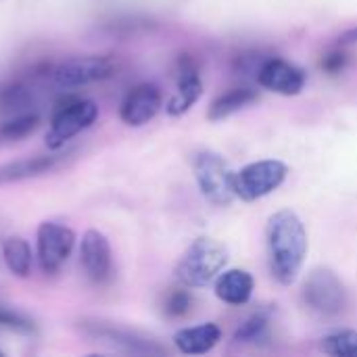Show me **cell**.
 <instances>
[{"label": "cell", "mask_w": 357, "mask_h": 357, "mask_svg": "<svg viewBox=\"0 0 357 357\" xmlns=\"http://www.w3.org/2000/svg\"><path fill=\"white\" fill-rule=\"evenodd\" d=\"M266 243L272 276L280 284H293L307 257V232L301 218L291 209L272 213L266 226Z\"/></svg>", "instance_id": "6da1fadb"}, {"label": "cell", "mask_w": 357, "mask_h": 357, "mask_svg": "<svg viewBox=\"0 0 357 357\" xmlns=\"http://www.w3.org/2000/svg\"><path fill=\"white\" fill-rule=\"evenodd\" d=\"M228 264L224 245L209 236H201L188 245L176 266V278L188 289H203L211 284Z\"/></svg>", "instance_id": "7a4b0ae2"}, {"label": "cell", "mask_w": 357, "mask_h": 357, "mask_svg": "<svg viewBox=\"0 0 357 357\" xmlns=\"http://www.w3.org/2000/svg\"><path fill=\"white\" fill-rule=\"evenodd\" d=\"M192 172L199 184V190L203 197L218 205V207H228L234 199V172L230 165L224 161L222 155L213 151H201L192 159Z\"/></svg>", "instance_id": "3957f363"}, {"label": "cell", "mask_w": 357, "mask_h": 357, "mask_svg": "<svg viewBox=\"0 0 357 357\" xmlns=\"http://www.w3.org/2000/svg\"><path fill=\"white\" fill-rule=\"evenodd\" d=\"M289 167L280 159H261L234 172V192L236 199L253 203L272 195L287 180Z\"/></svg>", "instance_id": "277c9868"}, {"label": "cell", "mask_w": 357, "mask_h": 357, "mask_svg": "<svg viewBox=\"0 0 357 357\" xmlns=\"http://www.w3.org/2000/svg\"><path fill=\"white\" fill-rule=\"evenodd\" d=\"M98 117V105L94 100H71L59 107L50 119V128L46 132V146L56 151L73 136L88 130Z\"/></svg>", "instance_id": "5b68a950"}, {"label": "cell", "mask_w": 357, "mask_h": 357, "mask_svg": "<svg viewBox=\"0 0 357 357\" xmlns=\"http://www.w3.org/2000/svg\"><path fill=\"white\" fill-rule=\"evenodd\" d=\"M36 245H38V261L42 270L46 274H54L69 259L75 245V232L59 222H42L38 226Z\"/></svg>", "instance_id": "8992f818"}, {"label": "cell", "mask_w": 357, "mask_h": 357, "mask_svg": "<svg viewBox=\"0 0 357 357\" xmlns=\"http://www.w3.org/2000/svg\"><path fill=\"white\" fill-rule=\"evenodd\" d=\"M113 69L115 65L109 56H100V54L71 56L54 67L52 79L61 88H79L111 77Z\"/></svg>", "instance_id": "52a82bcc"}, {"label": "cell", "mask_w": 357, "mask_h": 357, "mask_svg": "<svg viewBox=\"0 0 357 357\" xmlns=\"http://www.w3.org/2000/svg\"><path fill=\"white\" fill-rule=\"evenodd\" d=\"M303 295L305 303L322 316H335L345 307V289L331 270H314Z\"/></svg>", "instance_id": "ba28073f"}, {"label": "cell", "mask_w": 357, "mask_h": 357, "mask_svg": "<svg viewBox=\"0 0 357 357\" xmlns=\"http://www.w3.org/2000/svg\"><path fill=\"white\" fill-rule=\"evenodd\" d=\"M79 259L84 266V272L88 278L96 284H102L111 278L113 272V255H111V245L109 238L90 228L82 236V247H79Z\"/></svg>", "instance_id": "9c48e42d"}, {"label": "cell", "mask_w": 357, "mask_h": 357, "mask_svg": "<svg viewBox=\"0 0 357 357\" xmlns=\"http://www.w3.org/2000/svg\"><path fill=\"white\" fill-rule=\"evenodd\" d=\"M257 82L261 88L282 94V96H297L305 88V71L295 63L284 59H270L261 65L257 73Z\"/></svg>", "instance_id": "30bf717a"}, {"label": "cell", "mask_w": 357, "mask_h": 357, "mask_svg": "<svg viewBox=\"0 0 357 357\" xmlns=\"http://www.w3.org/2000/svg\"><path fill=\"white\" fill-rule=\"evenodd\" d=\"M161 109V90L155 84H138L134 86L121 102L119 117L123 123L132 128H140L149 123Z\"/></svg>", "instance_id": "8fae6325"}, {"label": "cell", "mask_w": 357, "mask_h": 357, "mask_svg": "<svg viewBox=\"0 0 357 357\" xmlns=\"http://www.w3.org/2000/svg\"><path fill=\"white\" fill-rule=\"evenodd\" d=\"M222 339V331L213 322H203L197 326L182 328L174 335V345L184 356H203L209 354Z\"/></svg>", "instance_id": "7c38bea8"}, {"label": "cell", "mask_w": 357, "mask_h": 357, "mask_svg": "<svg viewBox=\"0 0 357 357\" xmlns=\"http://www.w3.org/2000/svg\"><path fill=\"white\" fill-rule=\"evenodd\" d=\"M215 282V295L220 301L228 303V305H245L249 303L253 289H255V280L247 270H222L220 276L213 280Z\"/></svg>", "instance_id": "4fadbf2b"}, {"label": "cell", "mask_w": 357, "mask_h": 357, "mask_svg": "<svg viewBox=\"0 0 357 357\" xmlns=\"http://www.w3.org/2000/svg\"><path fill=\"white\" fill-rule=\"evenodd\" d=\"M201 94H203V82H201L197 69L190 63H184L182 69H180L176 94L169 98V102L165 107L167 109V115L180 117V115L188 113L197 105V100L201 98Z\"/></svg>", "instance_id": "5bb4252c"}, {"label": "cell", "mask_w": 357, "mask_h": 357, "mask_svg": "<svg viewBox=\"0 0 357 357\" xmlns=\"http://www.w3.org/2000/svg\"><path fill=\"white\" fill-rule=\"evenodd\" d=\"M59 159L50 155H38V157H25L17 161H8L0 165V186L31 180L38 176H44L56 167Z\"/></svg>", "instance_id": "9a60e30c"}, {"label": "cell", "mask_w": 357, "mask_h": 357, "mask_svg": "<svg viewBox=\"0 0 357 357\" xmlns=\"http://www.w3.org/2000/svg\"><path fill=\"white\" fill-rule=\"evenodd\" d=\"M2 257L8 272L17 278H27L31 272V247L23 236L2 238Z\"/></svg>", "instance_id": "2e32d148"}, {"label": "cell", "mask_w": 357, "mask_h": 357, "mask_svg": "<svg viewBox=\"0 0 357 357\" xmlns=\"http://www.w3.org/2000/svg\"><path fill=\"white\" fill-rule=\"evenodd\" d=\"M257 100V92L251 90V88H236V90H230L226 94H222L218 100L211 102L209 107V121H222L230 115H234L236 111L249 107L251 102Z\"/></svg>", "instance_id": "e0dca14e"}, {"label": "cell", "mask_w": 357, "mask_h": 357, "mask_svg": "<svg viewBox=\"0 0 357 357\" xmlns=\"http://www.w3.org/2000/svg\"><path fill=\"white\" fill-rule=\"evenodd\" d=\"M320 351L333 357H357V331H335L322 337Z\"/></svg>", "instance_id": "ac0fdd59"}, {"label": "cell", "mask_w": 357, "mask_h": 357, "mask_svg": "<svg viewBox=\"0 0 357 357\" xmlns=\"http://www.w3.org/2000/svg\"><path fill=\"white\" fill-rule=\"evenodd\" d=\"M40 117L38 113H17L13 119L4 121L0 126V136L6 138V140H19V138H25L29 132L36 130Z\"/></svg>", "instance_id": "d6986e66"}, {"label": "cell", "mask_w": 357, "mask_h": 357, "mask_svg": "<svg viewBox=\"0 0 357 357\" xmlns=\"http://www.w3.org/2000/svg\"><path fill=\"white\" fill-rule=\"evenodd\" d=\"M268 324H270L268 312H257L241 324V328L234 335V341L236 343H257L264 337V333L268 331Z\"/></svg>", "instance_id": "ffe728a7"}, {"label": "cell", "mask_w": 357, "mask_h": 357, "mask_svg": "<svg viewBox=\"0 0 357 357\" xmlns=\"http://www.w3.org/2000/svg\"><path fill=\"white\" fill-rule=\"evenodd\" d=\"M0 328L13 331V333H21V335H31L36 331L33 322L25 314L13 310L8 305H0Z\"/></svg>", "instance_id": "44dd1931"}, {"label": "cell", "mask_w": 357, "mask_h": 357, "mask_svg": "<svg viewBox=\"0 0 357 357\" xmlns=\"http://www.w3.org/2000/svg\"><path fill=\"white\" fill-rule=\"evenodd\" d=\"M190 307V295L186 291H172L165 301V312L169 316H184Z\"/></svg>", "instance_id": "7402d4cb"}, {"label": "cell", "mask_w": 357, "mask_h": 357, "mask_svg": "<svg viewBox=\"0 0 357 357\" xmlns=\"http://www.w3.org/2000/svg\"><path fill=\"white\" fill-rule=\"evenodd\" d=\"M345 61H347V56L343 54V52H331V54H326L324 56V61H322V67L326 69V71H331V73H337V71H341L343 67H345Z\"/></svg>", "instance_id": "603a6c76"}, {"label": "cell", "mask_w": 357, "mask_h": 357, "mask_svg": "<svg viewBox=\"0 0 357 357\" xmlns=\"http://www.w3.org/2000/svg\"><path fill=\"white\" fill-rule=\"evenodd\" d=\"M356 42H357V27L356 29L345 31V33L339 38V44H356Z\"/></svg>", "instance_id": "cb8c5ba5"}]
</instances>
